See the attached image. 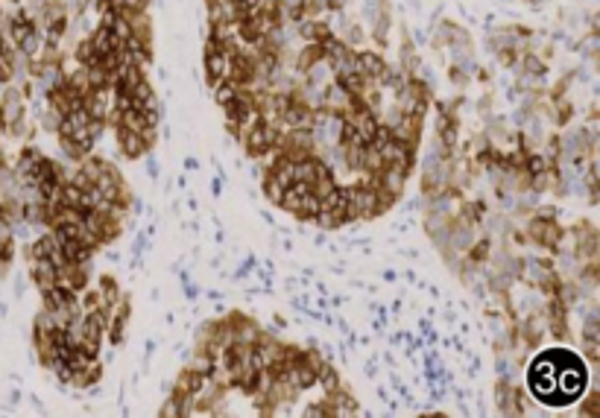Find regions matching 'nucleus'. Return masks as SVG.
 <instances>
[{
	"label": "nucleus",
	"instance_id": "f257e3e1",
	"mask_svg": "<svg viewBox=\"0 0 600 418\" xmlns=\"http://www.w3.org/2000/svg\"><path fill=\"white\" fill-rule=\"evenodd\" d=\"M589 386V369L568 348L539 351L527 366V389L548 407H568L583 398Z\"/></svg>",
	"mask_w": 600,
	"mask_h": 418
},
{
	"label": "nucleus",
	"instance_id": "f03ea898",
	"mask_svg": "<svg viewBox=\"0 0 600 418\" xmlns=\"http://www.w3.org/2000/svg\"><path fill=\"white\" fill-rule=\"evenodd\" d=\"M287 214H293V216H299V220H314V214L319 211V199H317V193L307 188V185H302V182H293L284 193H281V202H278Z\"/></svg>",
	"mask_w": 600,
	"mask_h": 418
},
{
	"label": "nucleus",
	"instance_id": "7ed1b4c3",
	"mask_svg": "<svg viewBox=\"0 0 600 418\" xmlns=\"http://www.w3.org/2000/svg\"><path fill=\"white\" fill-rule=\"evenodd\" d=\"M559 234H563V228L556 226V220H541V216H530L527 220V240L541 249L553 252L559 243Z\"/></svg>",
	"mask_w": 600,
	"mask_h": 418
},
{
	"label": "nucleus",
	"instance_id": "20e7f679",
	"mask_svg": "<svg viewBox=\"0 0 600 418\" xmlns=\"http://www.w3.org/2000/svg\"><path fill=\"white\" fill-rule=\"evenodd\" d=\"M352 106H355V97L348 94V91L337 82V79H334L331 85L322 88V99H319V109H322V111H328V114H345Z\"/></svg>",
	"mask_w": 600,
	"mask_h": 418
},
{
	"label": "nucleus",
	"instance_id": "39448f33",
	"mask_svg": "<svg viewBox=\"0 0 600 418\" xmlns=\"http://www.w3.org/2000/svg\"><path fill=\"white\" fill-rule=\"evenodd\" d=\"M30 275H32L38 293H47L50 287H56V266L47 257H30Z\"/></svg>",
	"mask_w": 600,
	"mask_h": 418
},
{
	"label": "nucleus",
	"instance_id": "423d86ee",
	"mask_svg": "<svg viewBox=\"0 0 600 418\" xmlns=\"http://www.w3.org/2000/svg\"><path fill=\"white\" fill-rule=\"evenodd\" d=\"M228 65H231V53H205V70H208V82L211 88L220 85L223 79H228Z\"/></svg>",
	"mask_w": 600,
	"mask_h": 418
},
{
	"label": "nucleus",
	"instance_id": "0eeeda50",
	"mask_svg": "<svg viewBox=\"0 0 600 418\" xmlns=\"http://www.w3.org/2000/svg\"><path fill=\"white\" fill-rule=\"evenodd\" d=\"M296 35L305 38L307 44H319L322 38L331 35V27L322 24L319 18H302V21H296Z\"/></svg>",
	"mask_w": 600,
	"mask_h": 418
},
{
	"label": "nucleus",
	"instance_id": "6e6552de",
	"mask_svg": "<svg viewBox=\"0 0 600 418\" xmlns=\"http://www.w3.org/2000/svg\"><path fill=\"white\" fill-rule=\"evenodd\" d=\"M91 47H94L97 59H106V56H111L114 50H121V47H123V42H118V35H114L111 30L97 27V32L91 35Z\"/></svg>",
	"mask_w": 600,
	"mask_h": 418
},
{
	"label": "nucleus",
	"instance_id": "1a4fd4ad",
	"mask_svg": "<svg viewBox=\"0 0 600 418\" xmlns=\"http://www.w3.org/2000/svg\"><path fill=\"white\" fill-rule=\"evenodd\" d=\"M88 111L85 109H76V111H71V114H65V117H59V129H56V135L59 137H73L80 129H85L88 126Z\"/></svg>",
	"mask_w": 600,
	"mask_h": 418
},
{
	"label": "nucleus",
	"instance_id": "9d476101",
	"mask_svg": "<svg viewBox=\"0 0 600 418\" xmlns=\"http://www.w3.org/2000/svg\"><path fill=\"white\" fill-rule=\"evenodd\" d=\"M114 129H118V144H121V152H123L126 158H141V155L147 152V147H144V141H141L138 132H129V129H123V126H114Z\"/></svg>",
	"mask_w": 600,
	"mask_h": 418
},
{
	"label": "nucleus",
	"instance_id": "9b49d317",
	"mask_svg": "<svg viewBox=\"0 0 600 418\" xmlns=\"http://www.w3.org/2000/svg\"><path fill=\"white\" fill-rule=\"evenodd\" d=\"M357 65H360V73L369 79V82H375V79L381 76V70L386 68V62H384L378 53H372V50H360L357 53Z\"/></svg>",
	"mask_w": 600,
	"mask_h": 418
},
{
	"label": "nucleus",
	"instance_id": "f8f14e48",
	"mask_svg": "<svg viewBox=\"0 0 600 418\" xmlns=\"http://www.w3.org/2000/svg\"><path fill=\"white\" fill-rule=\"evenodd\" d=\"M302 76H305V82H307V85H314V88H319V91H322L325 85H331V82H334V70H331V65H328L325 59H322V62H317L314 68H307Z\"/></svg>",
	"mask_w": 600,
	"mask_h": 418
},
{
	"label": "nucleus",
	"instance_id": "ddd939ff",
	"mask_svg": "<svg viewBox=\"0 0 600 418\" xmlns=\"http://www.w3.org/2000/svg\"><path fill=\"white\" fill-rule=\"evenodd\" d=\"M205 377H208V374H202V371H197V369L188 366V369L176 377V395H197L200 386L205 383Z\"/></svg>",
	"mask_w": 600,
	"mask_h": 418
},
{
	"label": "nucleus",
	"instance_id": "4468645a",
	"mask_svg": "<svg viewBox=\"0 0 600 418\" xmlns=\"http://www.w3.org/2000/svg\"><path fill=\"white\" fill-rule=\"evenodd\" d=\"M317 383L322 386V392H325V395H334L337 389H343V381H340L337 369H334V366H328V360L317 369Z\"/></svg>",
	"mask_w": 600,
	"mask_h": 418
},
{
	"label": "nucleus",
	"instance_id": "2eb2a0df",
	"mask_svg": "<svg viewBox=\"0 0 600 418\" xmlns=\"http://www.w3.org/2000/svg\"><path fill=\"white\" fill-rule=\"evenodd\" d=\"M317 62H322V47L319 44H307V47H302L299 53H296V70L299 73H305L307 68H314Z\"/></svg>",
	"mask_w": 600,
	"mask_h": 418
},
{
	"label": "nucleus",
	"instance_id": "dca6fc26",
	"mask_svg": "<svg viewBox=\"0 0 600 418\" xmlns=\"http://www.w3.org/2000/svg\"><path fill=\"white\" fill-rule=\"evenodd\" d=\"M97 293H100V298H103L106 310H111V305L121 298V290H118V278H114V275H103V278H100V287H97Z\"/></svg>",
	"mask_w": 600,
	"mask_h": 418
},
{
	"label": "nucleus",
	"instance_id": "f3484780",
	"mask_svg": "<svg viewBox=\"0 0 600 418\" xmlns=\"http://www.w3.org/2000/svg\"><path fill=\"white\" fill-rule=\"evenodd\" d=\"M238 88L240 85H235V82H228V79H223L220 85H214V99L220 106H226V103H231V99L238 97Z\"/></svg>",
	"mask_w": 600,
	"mask_h": 418
},
{
	"label": "nucleus",
	"instance_id": "a211bd4d",
	"mask_svg": "<svg viewBox=\"0 0 600 418\" xmlns=\"http://www.w3.org/2000/svg\"><path fill=\"white\" fill-rule=\"evenodd\" d=\"M73 56H76V62H80L82 68H85V65H94V62H97V53H94V47H91V38H82V42L76 44Z\"/></svg>",
	"mask_w": 600,
	"mask_h": 418
},
{
	"label": "nucleus",
	"instance_id": "6ab92c4d",
	"mask_svg": "<svg viewBox=\"0 0 600 418\" xmlns=\"http://www.w3.org/2000/svg\"><path fill=\"white\" fill-rule=\"evenodd\" d=\"M59 149H62V152L71 158V161H82V158L88 155V152H85L80 144L73 141V137H59Z\"/></svg>",
	"mask_w": 600,
	"mask_h": 418
},
{
	"label": "nucleus",
	"instance_id": "aec40b11",
	"mask_svg": "<svg viewBox=\"0 0 600 418\" xmlns=\"http://www.w3.org/2000/svg\"><path fill=\"white\" fill-rule=\"evenodd\" d=\"M284 190H287V188H281L273 176H264V193H267V199H269L273 205L281 202V193H284Z\"/></svg>",
	"mask_w": 600,
	"mask_h": 418
},
{
	"label": "nucleus",
	"instance_id": "412c9836",
	"mask_svg": "<svg viewBox=\"0 0 600 418\" xmlns=\"http://www.w3.org/2000/svg\"><path fill=\"white\" fill-rule=\"evenodd\" d=\"M384 9H390V6H386V0H366V4H363V18L372 24Z\"/></svg>",
	"mask_w": 600,
	"mask_h": 418
},
{
	"label": "nucleus",
	"instance_id": "4be33fe9",
	"mask_svg": "<svg viewBox=\"0 0 600 418\" xmlns=\"http://www.w3.org/2000/svg\"><path fill=\"white\" fill-rule=\"evenodd\" d=\"M15 79V70H12V62H9V50L0 56V85H12Z\"/></svg>",
	"mask_w": 600,
	"mask_h": 418
},
{
	"label": "nucleus",
	"instance_id": "5701e85b",
	"mask_svg": "<svg viewBox=\"0 0 600 418\" xmlns=\"http://www.w3.org/2000/svg\"><path fill=\"white\" fill-rule=\"evenodd\" d=\"M42 129H47V132H56V129H59V114H56L53 109H47V111L42 114Z\"/></svg>",
	"mask_w": 600,
	"mask_h": 418
},
{
	"label": "nucleus",
	"instance_id": "b1692460",
	"mask_svg": "<svg viewBox=\"0 0 600 418\" xmlns=\"http://www.w3.org/2000/svg\"><path fill=\"white\" fill-rule=\"evenodd\" d=\"M583 351L592 363H597L600 360V340H583Z\"/></svg>",
	"mask_w": 600,
	"mask_h": 418
},
{
	"label": "nucleus",
	"instance_id": "393cba45",
	"mask_svg": "<svg viewBox=\"0 0 600 418\" xmlns=\"http://www.w3.org/2000/svg\"><path fill=\"white\" fill-rule=\"evenodd\" d=\"M597 401H600V395H597V392H592V395H589V401L583 404V410H580V412H583V415H594V412H597Z\"/></svg>",
	"mask_w": 600,
	"mask_h": 418
},
{
	"label": "nucleus",
	"instance_id": "a878e982",
	"mask_svg": "<svg viewBox=\"0 0 600 418\" xmlns=\"http://www.w3.org/2000/svg\"><path fill=\"white\" fill-rule=\"evenodd\" d=\"M161 415H179V401H176V398H167V404L161 407Z\"/></svg>",
	"mask_w": 600,
	"mask_h": 418
},
{
	"label": "nucleus",
	"instance_id": "bb28decb",
	"mask_svg": "<svg viewBox=\"0 0 600 418\" xmlns=\"http://www.w3.org/2000/svg\"><path fill=\"white\" fill-rule=\"evenodd\" d=\"M539 214L536 216H541V220H556V208H551V205H545V208H536Z\"/></svg>",
	"mask_w": 600,
	"mask_h": 418
},
{
	"label": "nucleus",
	"instance_id": "cd10ccee",
	"mask_svg": "<svg viewBox=\"0 0 600 418\" xmlns=\"http://www.w3.org/2000/svg\"><path fill=\"white\" fill-rule=\"evenodd\" d=\"M147 173H149V178H159V161H156V158H149V161H147Z\"/></svg>",
	"mask_w": 600,
	"mask_h": 418
},
{
	"label": "nucleus",
	"instance_id": "c85d7f7f",
	"mask_svg": "<svg viewBox=\"0 0 600 418\" xmlns=\"http://www.w3.org/2000/svg\"><path fill=\"white\" fill-rule=\"evenodd\" d=\"M345 4H348V0H325V9H334L337 12V9H345Z\"/></svg>",
	"mask_w": 600,
	"mask_h": 418
},
{
	"label": "nucleus",
	"instance_id": "c756f323",
	"mask_svg": "<svg viewBox=\"0 0 600 418\" xmlns=\"http://www.w3.org/2000/svg\"><path fill=\"white\" fill-rule=\"evenodd\" d=\"M9 47H12V44H9V42H6V38H4V35H0V56H4V53H6V50H9Z\"/></svg>",
	"mask_w": 600,
	"mask_h": 418
},
{
	"label": "nucleus",
	"instance_id": "7c9ffc66",
	"mask_svg": "<svg viewBox=\"0 0 600 418\" xmlns=\"http://www.w3.org/2000/svg\"><path fill=\"white\" fill-rule=\"evenodd\" d=\"M0 18H4V0H0Z\"/></svg>",
	"mask_w": 600,
	"mask_h": 418
}]
</instances>
